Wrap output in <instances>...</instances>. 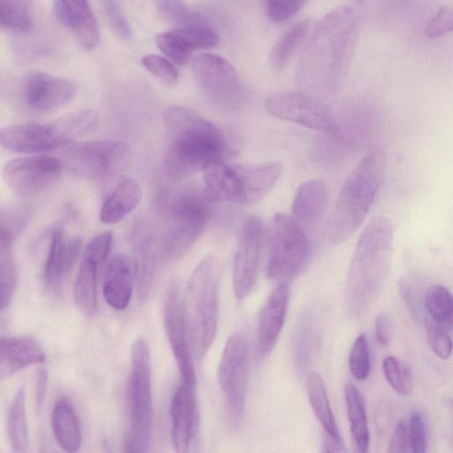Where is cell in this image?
Here are the masks:
<instances>
[{
  "instance_id": "obj_1",
  "label": "cell",
  "mask_w": 453,
  "mask_h": 453,
  "mask_svg": "<svg viewBox=\"0 0 453 453\" xmlns=\"http://www.w3.org/2000/svg\"><path fill=\"white\" fill-rule=\"evenodd\" d=\"M359 11L344 4L318 24L300 60L296 79L316 94H333L341 86L358 35Z\"/></svg>"
},
{
  "instance_id": "obj_2",
  "label": "cell",
  "mask_w": 453,
  "mask_h": 453,
  "mask_svg": "<svg viewBox=\"0 0 453 453\" xmlns=\"http://www.w3.org/2000/svg\"><path fill=\"white\" fill-rule=\"evenodd\" d=\"M169 144L164 157L168 175L180 179L225 162L227 141L213 123L185 106H171L164 113Z\"/></svg>"
},
{
  "instance_id": "obj_3",
  "label": "cell",
  "mask_w": 453,
  "mask_h": 453,
  "mask_svg": "<svg viewBox=\"0 0 453 453\" xmlns=\"http://www.w3.org/2000/svg\"><path fill=\"white\" fill-rule=\"evenodd\" d=\"M394 226L383 216L374 218L362 232L346 279V306L350 315L365 313L380 295L389 275Z\"/></svg>"
},
{
  "instance_id": "obj_4",
  "label": "cell",
  "mask_w": 453,
  "mask_h": 453,
  "mask_svg": "<svg viewBox=\"0 0 453 453\" xmlns=\"http://www.w3.org/2000/svg\"><path fill=\"white\" fill-rule=\"evenodd\" d=\"M387 164L382 145L368 148L343 183L330 220L329 236L339 244L362 225L381 186Z\"/></svg>"
},
{
  "instance_id": "obj_5",
  "label": "cell",
  "mask_w": 453,
  "mask_h": 453,
  "mask_svg": "<svg viewBox=\"0 0 453 453\" xmlns=\"http://www.w3.org/2000/svg\"><path fill=\"white\" fill-rule=\"evenodd\" d=\"M220 264L214 254L203 257L193 270L183 301L191 351L202 358L214 342L218 324Z\"/></svg>"
},
{
  "instance_id": "obj_6",
  "label": "cell",
  "mask_w": 453,
  "mask_h": 453,
  "mask_svg": "<svg viewBox=\"0 0 453 453\" xmlns=\"http://www.w3.org/2000/svg\"><path fill=\"white\" fill-rule=\"evenodd\" d=\"M211 203L203 189L186 188L166 195L162 202L165 224L159 236L162 257L175 261L191 248L205 229Z\"/></svg>"
},
{
  "instance_id": "obj_7",
  "label": "cell",
  "mask_w": 453,
  "mask_h": 453,
  "mask_svg": "<svg viewBox=\"0 0 453 453\" xmlns=\"http://www.w3.org/2000/svg\"><path fill=\"white\" fill-rule=\"evenodd\" d=\"M97 123L91 110L69 112L48 123H27L2 128L4 148L19 153H36L64 147L91 132Z\"/></svg>"
},
{
  "instance_id": "obj_8",
  "label": "cell",
  "mask_w": 453,
  "mask_h": 453,
  "mask_svg": "<svg viewBox=\"0 0 453 453\" xmlns=\"http://www.w3.org/2000/svg\"><path fill=\"white\" fill-rule=\"evenodd\" d=\"M150 348L142 337L131 346V370L128 382L130 432L128 436L147 453L152 433L153 405Z\"/></svg>"
},
{
  "instance_id": "obj_9",
  "label": "cell",
  "mask_w": 453,
  "mask_h": 453,
  "mask_svg": "<svg viewBox=\"0 0 453 453\" xmlns=\"http://www.w3.org/2000/svg\"><path fill=\"white\" fill-rule=\"evenodd\" d=\"M269 244L268 278L286 282L296 277L307 263L310 249L298 223L284 213L275 214L269 225Z\"/></svg>"
},
{
  "instance_id": "obj_10",
  "label": "cell",
  "mask_w": 453,
  "mask_h": 453,
  "mask_svg": "<svg viewBox=\"0 0 453 453\" xmlns=\"http://www.w3.org/2000/svg\"><path fill=\"white\" fill-rule=\"evenodd\" d=\"M131 149L124 142L101 140L69 143L59 158L73 173L89 178H104L123 171L131 161Z\"/></svg>"
},
{
  "instance_id": "obj_11",
  "label": "cell",
  "mask_w": 453,
  "mask_h": 453,
  "mask_svg": "<svg viewBox=\"0 0 453 453\" xmlns=\"http://www.w3.org/2000/svg\"><path fill=\"white\" fill-rule=\"evenodd\" d=\"M249 372V347L242 334L231 335L223 349L218 367V381L225 399L228 424L236 426L245 406Z\"/></svg>"
},
{
  "instance_id": "obj_12",
  "label": "cell",
  "mask_w": 453,
  "mask_h": 453,
  "mask_svg": "<svg viewBox=\"0 0 453 453\" xmlns=\"http://www.w3.org/2000/svg\"><path fill=\"white\" fill-rule=\"evenodd\" d=\"M192 70L198 87L213 104L226 109L240 106L242 83L228 60L216 54L203 53L193 60Z\"/></svg>"
},
{
  "instance_id": "obj_13",
  "label": "cell",
  "mask_w": 453,
  "mask_h": 453,
  "mask_svg": "<svg viewBox=\"0 0 453 453\" xmlns=\"http://www.w3.org/2000/svg\"><path fill=\"white\" fill-rule=\"evenodd\" d=\"M63 167L57 157L45 155L21 157L4 165L3 177L12 192L29 196L52 187L60 178Z\"/></svg>"
},
{
  "instance_id": "obj_14",
  "label": "cell",
  "mask_w": 453,
  "mask_h": 453,
  "mask_svg": "<svg viewBox=\"0 0 453 453\" xmlns=\"http://www.w3.org/2000/svg\"><path fill=\"white\" fill-rule=\"evenodd\" d=\"M163 324L180 372V384L196 388V376L188 341L183 301L177 285L171 286L165 296Z\"/></svg>"
},
{
  "instance_id": "obj_15",
  "label": "cell",
  "mask_w": 453,
  "mask_h": 453,
  "mask_svg": "<svg viewBox=\"0 0 453 453\" xmlns=\"http://www.w3.org/2000/svg\"><path fill=\"white\" fill-rule=\"evenodd\" d=\"M267 111L276 118L321 131L333 132L336 123L329 111L318 100L300 93H276L265 99Z\"/></svg>"
},
{
  "instance_id": "obj_16",
  "label": "cell",
  "mask_w": 453,
  "mask_h": 453,
  "mask_svg": "<svg viewBox=\"0 0 453 453\" xmlns=\"http://www.w3.org/2000/svg\"><path fill=\"white\" fill-rule=\"evenodd\" d=\"M263 233V222L257 216H250L242 225L233 267V289L237 300L245 299L256 284Z\"/></svg>"
},
{
  "instance_id": "obj_17",
  "label": "cell",
  "mask_w": 453,
  "mask_h": 453,
  "mask_svg": "<svg viewBox=\"0 0 453 453\" xmlns=\"http://www.w3.org/2000/svg\"><path fill=\"white\" fill-rule=\"evenodd\" d=\"M75 91L76 88L71 81L49 73L37 72L27 79L24 97L31 109L47 111L71 101Z\"/></svg>"
},
{
  "instance_id": "obj_18",
  "label": "cell",
  "mask_w": 453,
  "mask_h": 453,
  "mask_svg": "<svg viewBox=\"0 0 453 453\" xmlns=\"http://www.w3.org/2000/svg\"><path fill=\"white\" fill-rule=\"evenodd\" d=\"M172 441L175 453H188L199 426L196 388L180 384L171 403Z\"/></svg>"
},
{
  "instance_id": "obj_19",
  "label": "cell",
  "mask_w": 453,
  "mask_h": 453,
  "mask_svg": "<svg viewBox=\"0 0 453 453\" xmlns=\"http://www.w3.org/2000/svg\"><path fill=\"white\" fill-rule=\"evenodd\" d=\"M81 245V237L65 241L60 228L53 231L42 274L44 286L49 291L54 294L60 292L63 280L75 264Z\"/></svg>"
},
{
  "instance_id": "obj_20",
  "label": "cell",
  "mask_w": 453,
  "mask_h": 453,
  "mask_svg": "<svg viewBox=\"0 0 453 453\" xmlns=\"http://www.w3.org/2000/svg\"><path fill=\"white\" fill-rule=\"evenodd\" d=\"M132 245L136 268L137 298L146 302L153 283L157 257L160 255L159 236L148 225H139L132 234Z\"/></svg>"
},
{
  "instance_id": "obj_21",
  "label": "cell",
  "mask_w": 453,
  "mask_h": 453,
  "mask_svg": "<svg viewBox=\"0 0 453 453\" xmlns=\"http://www.w3.org/2000/svg\"><path fill=\"white\" fill-rule=\"evenodd\" d=\"M53 9L58 20L73 35L85 50L96 46L100 39L97 19L88 2L84 0H57Z\"/></svg>"
},
{
  "instance_id": "obj_22",
  "label": "cell",
  "mask_w": 453,
  "mask_h": 453,
  "mask_svg": "<svg viewBox=\"0 0 453 453\" xmlns=\"http://www.w3.org/2000/svg\"><path fill=\"white\" fill-rule=\"evenodd\" d=\"M289 300V287L280 282L271 292L259 313L257 348L261 354H269L276 345L284 325Z\"/></svg>"
},
{
  "instance_id": "obj_23",
  "label": "cell",
  "mask_w": 453,
  "mask_h": 453,
  "mask_svg": "<svg viewBox=\"0 0 453 453\" xmlns=\"http://www.w3.org/2000/svg\"><path fill=\"white\" fill-rule=\"evenodd\" d=\"M136 282V268L134 258L119 253L110 261L103 285L105 302L115 310L126 309L131 300Z\"/></svg>"
},
{
  "instance_id": "obj_24",
  "label": "cell",
  "mask_w": 453,
  "mask_h": 453,
  "mask_svg": "<svg viewBox=\"0 0 453 453\" xmlns=\"http://www.w3.org/2000/svg\"><path fill=\"white\" fill-rule=\"evenodd\" d=\"M46 359L40 342L32 336H2L0 340V377L9 378L27 366L42 365Z\"/></svg>"
},
{
  "instance_id": "obj_25",
  "label": "cell",
  "mask_w": 453,
  "mask_h": 453,
  "mask_svg": "<svg viewBox=\"0 0 453 453\" xmlns=\"http://www.w3.org/2000/svg\"><path fill=\"white\" fill-rule=\"evenodd\" d=\"M203 192L213 202L245 204L239 165L218 163L204 171Z\"/></svg>"
},
{
  "instance_id": "obj_26",
  "label": "cell",
  "mask_w": 453,
  "mask_h": 453,
  "mask_svg": "<svg viewBox=\"0 0 453 453\" xmlns=\"http://www.w3.org/2000/svg\"><path fill=\"white\" fill-rule=\"evenodd\" d=\"M328 193L319 180H309L297 188L291 205L293 219L296 222L311 223L321 218L326 211Z\"/></svg>"
},
{
  "instance_id": "obj_27",
  "label": "cell",
  "mask_w": 453,
  "mask_h": 453,
  "mask_svg": "<svg viewBox=\"0 0 453 453\" xmlns=\"http://www.w3.org/2000/svg\"><path fill=\"white\" fill-rule=\"evenodd\" d=\"M142 196V189L136 180L131 178L122 180L103 203L100 220L104 224L120 221L138 206Z\"/></svg>"
},
{
  "instance_id": "obj_28",
  "label": "cell",
  "mask_w": 453,
  "mask_h": 453,
  "mask_svg": "<svg viewBox=\"0 0 453 453\" xmlns=\"http://www.w3.org/2000/svg\"><path fill=\"white\" fill-rule=\"evenodd\" d=\"M242 179L245 204L254 203L264 198L273 188L281 173L279 162L257 165H239Z\"/></svg>"
},
{
  "instance_id": "obj_29",
  "label": "cell",
  "mask_w": 453,
  "mask_h": 453,
  "mask_svg": "<svg viewBox=\"0 0 453 453\" xmlns=\"http://www.w3.org/2000/svg\"><path fill=\"white\" fill-rule=\"evenodd\" d=\"M51 426L59 447L67 453H76L81 444V434L76 412L65 398L58 399L51 412Z\"/></svg>"
},
{
  "instance_id": "obj_30",
  "label": "cell",
  "mask_w": 453,
  "mask_h": 453,
  "mask_svg": "<svg viewBox=\"0 0 453 453\" xmlns=\"http://www.w3.org/2000/svg\"><path fill=\"white\" fill-rule=\"evenodd\" d=\"M344 395L355 453H367L370 433L365 399L358 388L351 383L345 386Z\"/></svg>"
},
{
  "instance_id": "obj_31",
  "label": "cell",
  "mask_w": 453,
  "mask_h": 453,
  "mask_svg": "<svg viewBox=\"0 0 453 453\" xmlns=\"http://www.w3.org/2000/svg\"><path fill=\"white\" fill-rule=\"evenodd\" d=\"M100 265L94 259L83 255L74 282V302L88 318L94 317L97 310L96 275Z\"/></svg>"
},
{
  "instance_id": "obj_32",
  "label": "cell",
  "mask_w": 453,
  "mask_h": 453,
  "mask_svg": "<svg viewBox=\"0 0 453 453\" xmlns=\"http://www.w3.org/2000/svg\"><path fill=\"white\" fill-rule=\"evenodd\" d=\"M311 20L303 19L287 29L278 39L271 53V63L276 71L284 69L300 51L311 33Z\"/></svg>"
},
{
  "instance_id": "obj_33",
  "label": "cell",
  "mask_w": 453,
  "mask_h": 453,
  "mask_svg": "<svg viewBox=\"0 0 453 453\" xmlns=\"http://www.w3.org/2000/svg\"><path fill=\"white\" fill-rule=\"evenodd\" d=\"M18 281V266L13 250V234L1 227L0 233V307L10 303Z\"/></svg>"
},
{
  "instance_id": "obj_34",
  "label": "cell",
  "mask_w": 453,
  "mask_h": 453,
  "mask_svg": "<svg viewBox=\"0 0 453 453\" xmlns=\"http://www.w3.org/2000/svg\"><path fill=\"white\" fill-rule=\"evenodd\" d=\"M307 393L313 413L322 426L324 433L340 435L330 405L326 388L321 375L311 372L307 378Z\"/></svg>"
},
{
  "instance_id": "obj_35",
  "label": "cell",
  "mask_w": 453,
  "mask_h": 453,
  "mask_svg": "<svg viewBox=\"0 0 453 453\" xmlns=\"http://www.w3.org/2000/svg\"><path fill=\"white\" fill-rule=\"evenodd\" d=\"M8 437L13 453H27L28 445L26 394L19 388L12 398L8 412Z\"/></svg>"
},
{
  "instance_id": "obj_36",
  "label": "cell",
  "mask_w": 453,
  "mask_h": 453,
  "mask_svg": "<svg viewBox=\"0 0 453 453\" xmlns=\"http://www.w3.org/2000/svg\"><path fill=\"white\" fill-rule=\"evenodd\" d=\"M425 306L429 317L445 329H453V294L444 286H429L425 293Z\"/></svg>"
},
{
  "instance_id": "obj_37",
  "label": "cell",
  "mask_w": 453,
  "mask_h": 453,
  "mask_svg": "<svg viewBox=\"0 0 453 453\" xmlns=\"http://www.w3.org/2000/svg\"><path fill=\"white\" fill-rule=\"evenodd\" d=\"M33 21L32 2L27 0H0L1 27L24 32Z\"/></svg>"
},
{
  "instance_id": "obj_38",
  "label": "cell",
  "mask_w": 453,
  "mask_h": 453,
  "mask_svg": "<svg viewBox=\"0 0 453 453\" xmlns=\"http://www.w3.org/2000/svg\"><path fill=\"white\" fill-rule=\"evenodd\" d=\"M171 32L183 49L191 54L196 50L214 48L219 42L218 34L209 25L176 27Z\"/></svg>"
},
{
  "instance_id": "obj_39",
  "label": "cell",
  "mask_w": 453,
  "mask_h": 453,
  "mask_svg": "<svg viewBox=\"0 0 453 453\" xmlns=\"http://www.w3.org/2000/svg\"><path fill=\"white\" fill-rule=\"evenodd\" d=\"M157 7L163 18L177 27L208 25L203 16L180 1H157Z\"/></svg>"
},
{
  "instance_id": "obj_40",
  "label": "cell",
  "mask_w": 453,
  "mask_h": 453,
  "mask_svg": "<svg viewBox=\"0 0 453 453\" xmlns=\"http://www.w3.org/2000/svg\"><path fill=\"white\" fill-rule=\"evenodd\" d=\"M386 380L401 395H409L412 389V378L409 366L395 356H388L382 363Z\"/></svg>"
},
{
  "instance_id": "obj_41",
  "label": "cell",
  "mask_w": 453,
  "mask_h": 453,
  "mask_svg": "<svg viewBox=\"0 0 453 453\" xmlns=\"http://www.w3.org/2000/svg\"><path fill=\"white\" fill-rule=\"evenodd\" d=\"M349 366L353 377L357 380H365L369 376L370 349L365 334H359L352 344L349 356Z\"/></svg>"
},
{
  "instance_id": "obj_42",
  "label": "cell",
  "mask_w": 453,
  "mask_h": 453,
  "mask_svg": "<svg viewBox=\"0 0 453 453\" xmlns=\"http://www.w3.org/2000/svg\"><path fill=\"white\" fill-rule=\"evenodd\" d=\"M426 339L433 352L441 359H448L453 350V343L447 329L434 321L429 316L425 318Z\"/></svg>"
},
{
  "instance_id": "obj_43",
  "label": "cell",
  "mask_w": 453,
  "mask_h": 453,
  "mask_svg": "<svg viewBox=\"0 0 453 453\" xmlns=\"http://www.w3.org/2000/svg\"><path fill=\"white\" fill-rule=\"evenodd\" d=\"M142 65L165 86L172 87L178 81L179 74L176 68L161 56L146 55L142 59Z\"/></svg>"
},
{
  "instance_id": "obj_44",
  "label": "cell",
  "mask_w": 453,
  "mask_h": 453,
  "mask_svg": "<svg viewBox=\"0 0 453 453\" xmlns=\"http://www.w3.org/2000/svg\"><path fill=\"white\" fill-rule=\"evenodd\" d=\"M156 42L160 50L174 64L185 65L191 59L192 54L182 48L171 30L158 34Z\"/></svg>"
},
{
  "instance_id": "obj_45",
  "label": "cell",
  "mask_w": 453,
  "mask_h": 453,
  "mask_svg": "<svg viewBox=\"0 0 453 453\" xmlns=\"http://www.w3.org/2000/svg\"><path fill=\"white\" fill-rule=\"evenodd\" d=\"M408 440L411 453H426L427 440L423 417L418 411L410 414Z\"/></svg>"
},
{
  "instance_id": "obj_46",
  "label": "cell",
  "mask_w": 453,
  "mask_h": 453,
  "mask_svg": "<svg viewBox=\"0 0 453 453\" xmlns=\"http://www.w3.org/2000/svg\"><path fill=\"white\" fill-rule=\"evenodd\" d=\"M453 31V9L441 7L432 16L425 26L427 37L435 38Z\"/></svg>"
},
{
  "instance_id": "obj_47",
  "label": "cell",
  "mask_w": 453,
  "mask_h": 453,
  "mask_svg": "<svg viewBox=\"0 0 453 453\" xmlns=\"http://www.w3.org/2000/svg\"><path fill=\"white\" fill-rule=\"evenodd\" d=\"M104 8L109 23L115 33L123 39L132 36V27L117 1L108 0L104 2Z\"/></svg>"
},
{
  "instance_id": "obj_48",
  "label": "cell",
  "mask_w": 453,
  "mask_h": 453,
  "mask_svg": "<svg viewBox=\"0 0 453 453\" xmlns=\"http://www.w3.org/2000/svg\"><path fill=\"white\" fill-rule=\"evenodd\" d=\"M304 4L305 1L301 0H269L265 2V9L272 20L281 22L297 13Z\"/></svg>"
},
{
  "instance_id": "obj_49",
  "label": "cell",
  "mask_w": 453,
  "mask_h": 453,
  "mask_svg": "<svg viewBox=\"0 0 453 453\" xmlns=\"http://www.w3.org/2000/svg\"><path fill=\"white\" fill-rule=\"evenodd\" d=\"M112 242V234L106 231L96 235L87 244L84 255L102 265L109 256Z\"/></svg>"
},
{
  "instance_id": "obj_50",
  "label": "cell",
  "mask_w": 453,
  "mask_h": 453,
  "mask_svg": "<svg viewBox=\"0 0 453 453\" xmlns=\"http://www.w3.org/2000/svg\"><path fill=\"white\" fill-rule=\"evenodd\" d=\"M311 324L305 319L300 326L298 341H297V358L300 365L307 363L310 357L311 346L314 342V333L311 330Z\"/></svg>"
},
{
  "instance_id": "obj_51",
  "label": "cell",
  "mask_w": 453,
  "mask_h": 453,
  "mask_svg": "<svg viewBox=\"0 0 453 453\" xmlns=\"http://www.w3.org/2000/svg\"><path fill=\"white\" fill-rule=\"evenodd\" d=\"M411 452L408 428L404 420L401 419L396 424L390 438L388 453H409Z\"/></svg>"
},
{
  "instance_id": "obj_52",
  "label": "cell",
  "mask_w": 453,
  "mask_h": 453,
  "mask_svg": "<svg viewBox=\"0 0 453 453\" xmlns=\"http://www.w3.org/2000/svg\"><path fill=\"white\" fill-rule=\"evenodd\" d=\"M375 336L377 342L382 346H388L391 339V326L388 317L380 313L375 319Z\"/></svg>"
},
{
  "instance_id": "obj_53",
  "label": "cell",
  "mask_w": 453,
  "mask_h": 453,
  "mask_svg": "<svg viewBox=\"0 0 453 453\" xmlns=\"http://www.w3.org/2000/svg\"><path fill=\"white\" fill-rule=\"evenodd\" d=\"M320 453H348L344 442L341 437L333 436L323 433V440Z\"/></svg>"
},
{
  "instance_id": "obj_54",
  "label": "cell",
  "mask_w": 453,
  "mask_h": 453,
  "mask_svg": "<svg viewBox=\"0 0 453 453\" xmlns=\"http://www.w3.org/2000/svg\"><path fill=\"white\" fill-rule=\"evenodd\" d=\"M399 292L403 301L405 303L410 314L416 318L418 317V308L416 304V300L414 295L412 293L410 283L405 280L402 279L399 281Z\"/></svg>"
},
{
  "instance_id": "obj_55",
  "label": "cell",
  "mask_w": 453,
  "mask_h": 453,
  "mask_svg": "<svg viewBox=\"0 0 453 453\" xmlns=\"http://www.w3.org/2000/svg\"><path fill=\"white\" fill-rule=\"evenodd\" d=\"M48 375L45 367H41L37 372L35 403L38 410L43 405L47 392Z\"/></svg>"
},
{
  "instance_id": "obj_56",
  "label": "cell",
  "mask_w": 453,
  "mask_h": 453,
  "mask_svg": "<svg viewBox=\"0 0 453 453\" xmlns=\"http://www.w3.org/2000/svg\"><path fill=\"white\" fill-rule=\"evenodd\" d=\"M124 453H143L142 450L138 449V447L134 443L131 438L127 435L124 439Z\"/></svg>"
},
{
  "instance_id": "obj_57",
  "label": "cell",
  "mask_w": 453,
  "mask_h": 453,
  "mask_svg": "<svg viewBox=\"0 0 453 453\" xmlns=\"http://www.w3.org/2000/svg\"><path fill=\"white\" fill-rule=\"evenodd\" d=\"M102 449H103V453H113L110 443L106 440L103 441Z\"/></svg>"
}]
</instances>
